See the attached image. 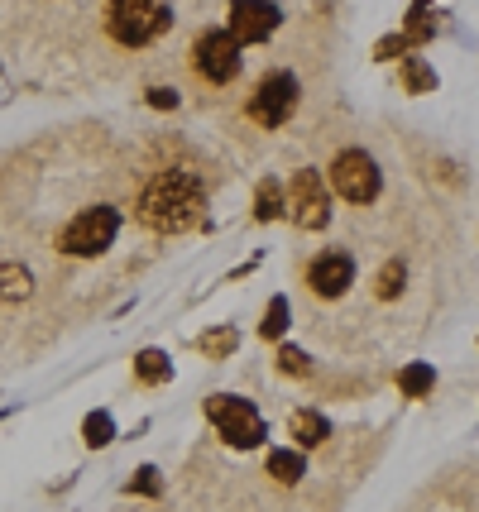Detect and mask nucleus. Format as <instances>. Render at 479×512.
<instances>
[{"mask_svg":"<svg viewBox=\"0 0 479 512\" xmlns=\"http://www.w3.org/2000/svg\"><path fill=\"white\" fill-rule=\"evenodd\" d=\"M135 216L144 230L154 235H183L192 225L206 221V187L197 173L187 168H163L139 187L135 197Z\"/></svg>","mask_w":479,"mask_h":512,"instance_id":"1","label":"nucleus"},{"mask_svg":"<svg viewBox=\"0 0 479 512\" xmlns=\"http://www.w3.org/2000/svg\"><path fill=\"white\" fill-rule=\"evenodd\" d=\"M173 29L168 0H106V34L120 48H144Z\"/></svg>","mask_w":479,"mask_h":512,"instance_id":"2","label":"nucleus"},{"mask_svg":"<svg viewBox=\"0 0 479 512\" xmlns=\"http://www.w3.org/2000/svg\"><path fill=\"white\" fill-rule=\"evenodd\" d=\"M115 235H120V211L115 206H87L58 230V254L96 259V254H106L115 245Z\"/></svg>","mask_w":479,"mask_h":512,"instance_id":"3","label":"nucleus"},{"mask_svg":"<svg viewBox=\"0 0 479 512\" xmlns=\"http://www.w3.org/2000/svg\"><path fill=\"white\" fill-rule=\"evenodd\" d=\"M206 417H211V426L221 431V441H226L230 450H254V446H264V436H269L264 417H259L245 398H235V393L206 398Z\"/></svg>","mask_w":479,"mask_h":512,"instance_id":"4","label":"nucleus"},{"mask_svg":"<svg viewBox=\"0 0 479 512\" xmlns=\"http://www.w3.org/2000/svg\"><path fill=\"white\" fill-rule=\"evenodd\" d=\"M297 106H302V87H297L293 72H264L259 87L250 91V101H245L250 120L264 130H283L297 115Z\"/></svg>","mask_w":479,"mask_h":512,"instance_id":"5","label":"nucleus"},{"mask_svg":"<svg viewBox=\"0 0 479 512\" xmlns=\"http://www.w3.org/2000/svg\"><path fill=\"white\" fill-rule=\"evenodd\" d=\"M283 216L297 230H326L331 225V192L317 168H297L293 182L283 187Z\"/></svg>","mask_w":479,"mask_h":512,"instance_id":"6","label":"nucleus"},{"mask_svg":"<svg viewBox=\"0 0 479 512\" xmlns=\"http://www.w3.org/2000/svg\"><path fill=\"white\" fill-rule=\"evenodd\" d=\"M192 67L211 87H230L245 67V48L230 39V29H202L197 44H192Z\"/></svg>","mask_w":479,"mask_h":512,"instance_id":"7","label":"nucleus"},{"mask_svg":"<svg viewBox=\"0 0 479 512\" xmlns=\"http://www.w3.org/2000/svg\"><path fill=\"white\" fill-rule=\"evenodd\" d=\"M331 187L350 206H369V201H379V192H384V173H379V163L365 149H341V154L331 158Z\"/></svg>","mask_w":479,"mask_h":512,"instance_id":"8","label":"nucleus"},{"mask_svg":"<svg viewBox=\"0 0 479 512\" xmlns=\"http://www.w3.org/2000/svg\"><path fill=\"white\" fill-rule=\"evenodd\" d=\"M278 24H283V10L274 0H230V39L240 48L274 39Z\"/></svg>","mask_w":479,"mask_h":512,"instance_id":"9","label":"nucleus"},{"mask_svg":"<svg viewBox=\"0 0 479 512\" xmlns=\"http://www.w3.org/2000/svg\"><path fill=\"white\" fill-rule=\"evenodd\" d=\"M350 283H355V259H350L345 249H321L317 259L307 264V288H312V297H321V302L345 297Z\"/></svg>","mask_w":479,"mask_h":512,"instance_id":"10","label":"nucleus"},{"mask_svg":"<svg viewBox=\"0 0 479 512\" xmlns=\"http://www.w3.org/2000/svg\"><path fill=\"white\" fill-rule=\"evenodd\" d=\"M288 431L297 436V446H302V450L326 446V436H331V426H326V417H321V412H312V407H297L293 417H288Z\"/></svg>","mask_w":479,"mask_h":512,"instance_id":"11","label":"nucleus"},{"mask_svg":"<svg viewBox=\"0 0 479 512\" xmlns=\"http://www.w3.org/2000/svg\"><path fill=\"white\" fill-rule=\"evenodd\" d=\"M34 297V273L24 264H0V302L5 307H20Z\"/></svg>","mask_w":479,"mask_h":512,"instance_id":"12","label":"nucleus"},{"mask_svg":"<svg viewBox=\"0 0 479 512\" xmlns=\"http://www.w3.org/2000/svg\"><path fill=\"white\" fill-rule=\"evenodd\" d=\"M398 82H403V91L408 96H427V91H436V72L427 58H417V53H403V72H398Z\"/></svg>","mask_w":479,"mask_h":512,"instance_id":"13","label":"nucleus"},{"mask_svg":"<svg viewBox=\"0 0 479 512\" xmlns=\"http://www.w3.org/2000/svg\"><path fill=\"white\" fill-rule=\"evenodd\" d=\"M135 379L144 388H159V383L173 379V359L163 355V350H139L135 355Z\"/></svg>","mask_w":479,"mask_h":512,"instance_id":"14","label":"nucleus"},{"mask_svg":"<svg viewBox=\"0 0 479 512\" xmlns=\"http://www.w3.org/2000/svg\"><path fill=\"white\" fill-rule=\"evenodd\" d=\"M432 388H436L432 364H408V369H398V393H403V398H427Z\"/></svg>","mask_w":479,"mask_h":512,"instance_id":"15","label":"nucleus"},{"mask_svg":"<svg viewBox=\"0 0 479 512\" xmlns=\"http://www.w3.org/2000/svg\"><path fill=\"white\" fill-rule=\"evenodd\" d=\"M283 216V182L278 178H264L259 182V197H254V221H278Z\"/></svg>","mask_w":479,"mask_h":512,"instance_id":"16","label":"nucleus"},{"mask_svg":"<svg viewBox=\"0 0 479 512\" xmlns=\"http://www.w3.org/2000/svg\"><path fill=\"white\" fill-rule=\"evenodd\" d=\"M403 283H408V264H403V259H388V264L379 268V278H374V297H379V302H393V297L403 292Z\"/></svg>","mask_w":479,"mask_h":512,"instance_id":"17","label":"nucleus"},{"mask_svg":"<svg viewBox=\"0 0 479 512\" xmlns=\"http://www.w3.org/2000/svg\"><path fill=\"white\" fill-rule=\"evenodd\" d=\"M269 474H274L278 484H297V479L307 474L302 450H274V455H269Z\"/></svg>","mask_w":479,"mask_h":512,"instance_id":"18","label":"nucleus"},{"mask_svg":"<svg viewBox=\"0 0 479 512\" xmlns=\"http://www.w3.org/2000/svg\"><path fill=\"white\" fill-rule=\"evenodd\" d=\"M288 321H293V307H288V297H274V302L264 307L259 335H264V340H283V331H288Z\"/></svg>","mask_w":479,"mask_h":512,"instance_id":"19","label":"nucleus"},{"mask_svg":"<svg viewBox=\"0 0 479 512\" xmlns=\"http://www.w3.org/2000/svg\"><path fill=\"white\" fill-rule=\"evenodd\" d=\"M82 441H87L92 450L111 446V441H115V422H111V412H92V417L82 422Z\"/></svg>","mask_w":479,"mask_h":512,"instance_id":"20","label":"nucleus"},{"mask_svg":"<svg viewBox=\"0 0 479 512\" xmlns=\"http://www.w3.org/2000/svg\"><path fill=\"white\" fill-rule=\"evenodd\" d=\"M235 340H240V335L230 331V326H221V331H206L202 340H197V345H202V355H211V359H226L230 350H235Z\"/></svg>","mask_w":479,"mask_h":512,"instance_id":"21","label":"nucleus"},{"mask_svg":"<svg viewBox=\"0 0 479 512\" xmlns=\"http://www.w3.org/2000/svg\"><path fill=\"white\" fill-rule=\"evenodd\" d=\"M278 374H293V379H307V374H312V359L302 355L297 345H283V350H278Z\"/></svg>","mask_w":479,"mask_h":512,"instance_id":"22","label":"nucleus"},{"mask_svg":"<svg viewBox=\"0 0 479 512\" xmlns=\"http://www.w3.org/2000/svg\"><path fill=\"white\" fill-rule=\"evenodd\" d=\"M403 53H412L403 34H388V39H379V44H374V58H379V63H393V58H403Z\"/></svg>","mask_w":479,"mask_h":512,"instance_id":"23","label":"nucleus"},{"mask_svg":"<svg viewBox=\"0 0 479 512\" xmlns=\"http://www.w3.org/2000/svg\"><path fill=\"white\" fill-rule=\"evenodd\" d=\"M159 489H163V484H159V469H154V465H144L135 479H130V493H149V498H154Z\"/></svg>","mask_w":479,"mask_h":512,"instance_id":"24","label":"nucleus"},{"mask_svg":"<svg viewBox=\"0 0 479 512\" xmlns=\"http://www.w3.org/2000/svg\"><path fill=\"white\" fill-rule=\"evenodd\" d=\"M149 106H154V111H178V91L173 87H149Z\"/></svg>","mask_w":479,"mask_h":512,"instance_id":"25","label":"nucleus"},{"mask_svg":"<svg viewBox=\"0 0 479 512\" xmlns=\"http://www.w3.org/2000/svg\"><path fill=\"white\" fill-rule=\"evenodd\" d=\"M412 10H432V0H412Z\"/></svg>","mask_w":479,"mask_h":512,"instance_id":"26","label":"nucleus"}]
</instances>
